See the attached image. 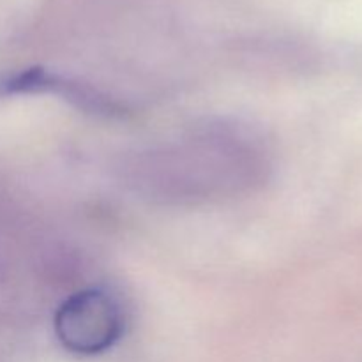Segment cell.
<instances>
[{
  "label": "cell",
  "mask_w": 362,
  "mask_h": 362,
  "mask_svg": "<svg viewBox=\"0 0 362 362\" xmlns=\"http://www.w3.org/2000/svg\"><path fill=\"white\" fill-rule=\"evenodd\" d=\"M16 94H55L83 112L95 115L113 117L122 113V108L108 95L80 81L66 80L42 67H28L20 73L0 76V95Z\"/></svg>",
  "instance_id": "2"
},
{
  "label": "cell",
  "mask_w": 362,
  "mask_h": 362,
  "mask_svg": "<svg viewBox=\"0 0 362 362\" xmlns=\"http://www.w3.org/2000/svg\"><path fill=\"white\" fill-rule=\"evenodd\" d=\"M53 327L66 350L78 356H98L120 339L124 313L112 293L87 288L60 304Z\"/></svg>",
  "instance_id": "1"
}]
</instances>
